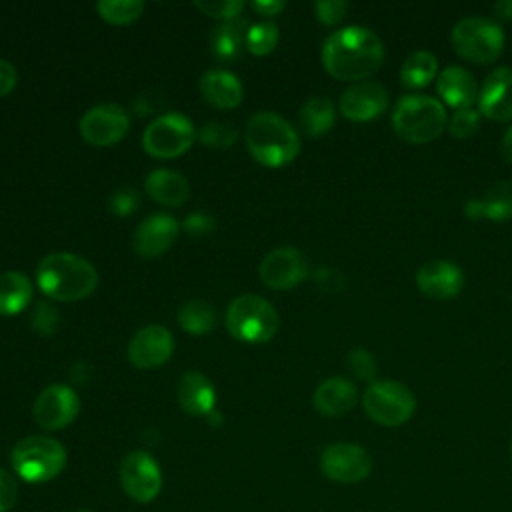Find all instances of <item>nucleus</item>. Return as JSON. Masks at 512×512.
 <instances>
[{
	"instance_id": "1",
	"label": "nucleus",
	"mask_w": 512,
	"mask_h": 512,
	"mask_svg": "<svg viewBox=\"0 0 512 512\" xmlns=\"http://www.w3.org/2000/svg\"><path fill=\"white\" fill-rule=\"evenodd\" d=\"M384 60V44L364 26H344L332 32L322 46V64L336 80H364Z\"/></svg>"
},
{
	"instance_id": "2",
	"label": "nucleus",
	"mask_w": 512,
	"mask_h": 512,
	"mask_svg": "<svg viewBox=\"0 0 512 512\" xmlns=\"http://www.w3.org/2000/svg\"><path fill=\"white\" fill-rule=\"evenodd\" d=\"M40 290L58 302H76L90 296L98 284L96 268L78 254L52 252L36 268Z\"/></svg>"
},
{
	"instance_id": "3",
	"label": "nucleus",
	"mask_w": 512,
	"mask_h": 512,
	"mask_svg": "<svg viewBox=\"0 0 512 512\" xmlns=\"http://www.w3.org/2000/svg\"><path fill=\"white\" fill-rule=\"evenodd\" d=\"M246 148L260 164L280 168L296 158L300 138L288 120L264 110L256 112L246 124Z\"/></svg>"
},
{
	"instance_id": "4",
	"label": "nucleus",
	"mask_w": 512,
	"mask_h": 512,
	"mask_svg": "<svg viewBox=\"0 0 512 512\" xmlns=\"http://www.w3.org/2000/svg\"><path fill=\"white\" fill-rule=\"evenodd\" d=\"M392 128L402 140L424 144L438 138L446 128V110L432 96L406 94L394 106Z\"/></svg>"
},
{
	"instance_id": "5",
	"label": "nucleus",
	"mask_w": 512,
	"mask_h": 512,
	"mask_svg": "<svg viewBox=\"0 0 512 512\" xmlns=\"http://www.w3.org/2000/svg\"><path fill=\"white\" fill-rule=\"evenodd\" d=\"M66 466V448L50 436L34 434L16 442L12 448L14 472L32 484L56 478Z\"/></svg>"
},
{
	"instance_id": "6",
	"label": "nucleus",
	"mask_w": 512,
	"mask_h": 512,
	"mask_svg": "<svg viewBox=\"0 0 512 512\" xmlns=\"http://www.w3.org/2000/svg\"><path fill=\"white\" fill-rule=\"evenodd\" d=\"M280 326L276 308L262 296L242 294L234 298L226 310L228 332L242 342H268Z\"/></svg>"
},
{
	"instance_id": "7",
	"label": "nucleus",
	"mask_w": 512,
	"mask_h": 512,
	"mask_svg": "<svg viewBox=\"0 0 512 512\" xmlns=\"http://www.w3.org/2000/svg\"><path fill=\"white\" fill-rule=\"evenodd\" d=\"M450 42L464 60L488 64L494 62L504 48V30L496 20L466 16L454 24Z\"/></svg>"
},
{
	"instance_id": "8",
	"label": "nucleus",
	"mask_w": 512,
	"mask_h": 512,
	"mask_svg": "<svg viewBox=\"0 0 512 512\" xmlns=\"http://www.w3.org/2000/svg\"><path fill=\"white\" fill-rule=\"evenodd\" d=\"M364 412L382 426H400L408 422L416 410L412 390L396 380H374L362 396Z\"/></svg>"
},
{
	"instance_id": "9",
	"label": "nucleus",
	"mask_w": 512,
	"mask_h": 512,
	"mask_svg": "<svg viewBox=\"0 0 512 512\" xmlns=\"http://www.w3.org/2000/svg\"><path fill=\"white\" fill-rule=\"evenodd\" d=\"M194 138L196 130L190 118L178 112H166L146 126L142 146L154 158H176L192 146Z\"/></svg>"
},
{
	"instance_id": "10",
	"label": "nucleus",
	"mask_w": 512,
	"mask_h": 512,
	"mask_svg": "<svg viewBox=\"0 0 512 512\" xmlns=\"http://www.w3.org/2000/svg\"><path fill=\"white\" fill-rule=\"evenodd\" d=\"M120 484L124 492L140 502H152L162 488V472L158 462L144 450H132L128 452L118 468Z\"/></svg>"
},
{
	"instance_id": "11",
	"label": "nucleus",
	"mask_w": 512,
	"mask_h": 512,
	"mask_svg": "<svg viewBox=\"0 0 512 512\" xmlns=\"http://www.w3.org/2000/svg\"><path fill=\"white\" fill-rule=\"evenodd\" d=\"M320 470L332 482L354 484L372 472V458L360 444L334 442L322 450Z\"/></svg>"
},
{
	"instance_id": "12",
	"label": "nucleus",
	"mask_w": 512,
	"mask_h": 512,
	"mask_svg": "<svg viewBox=\"0 0 512 512\" xmlns=\"http://www.w3.org/2000/svg\"><path fill=\"white\" fill-rule=\"evenodd\" d=\"M130 128L128 112L118 104H98L80 118V136L92 146H112L120 142Z\"/></svg>"
},
{
	"instance_id": "13",
	"label": "nucleus",
	"mask_w": 512,
	"mask_h": 512,
	"mask_svg": "<svg viewBox=\"0 0 512 512\" xmlns=\"http://www.w3.org/2000/svg\"><path fill=\"white\" fill-rule=\"evenodd\" d=\"M80 412L78 394L64 384L46 386L34 400V422L44 430H60L74 422Z\"/></svg>"
},
{
	"instance_id": "14",
	"label": "nucleus",
	"mask_w": 512,
	"mask_h": 512,
	"mask_svg": "<svg viewBox=\"0 0 512 512\" xmlns=\"http://www.w3.org/2000/svg\"><path fill=\"white\" fill-rule=\"evenodd\" d=\"M258 274L268 288L290 290L306 278L308 260L298 248L282 246L264 256Z\"/></svg>"
},
{
	"instance_id": "15",
	"label": "nucleus",
	"mask_w": 512,
	"mask_h": 512,
	"mask_svg": "<svg viewBox=\"0 0 512 512\" xmlns=\"http://www.w3.org/2000/svg\"><path fill=\"white\" fill-rule=\"evenodd\" d=\"M172 350V334L160 324H148L140 328L128 342V358L136 368L142 370L162 366L172 356Z\"/></svg>"
},
{
	"instance_id": "16",
	"label": "nucleus",
	"mask_w": 512,
	"mask_h": 512,
	"mask_svg": "<svg viewBox=\"0 0 512 512\" xmlns=\"http://www.w3.org/2000/svg\"><path fill=\"white\" fill-rule=\"evenodd\" d=\"M388 104V92L378 82H356L340 96L338 108L348 120L366 122L384 112Z\"/></svg>"
},
{
	"instance_id": "17",
	"label": "nucleus",
	"mask_w": 512,
	"mask_h": 512,
	"mask_svg": "<svg viewBox=\"0 0 512 512\" xmlns=\"http://www.w3.org/2000/svg\"><path fill=\"white\" fill-rule=\"evenodd\" d=\"M416 284L428 298L448 300L462 290L464 274L454 262L428 260L416 270Z\"/></svg>"
},
{
	"instance_id": "18",
	"label": "nucleus",
	"mask_w": 512,
	"mask_h": 512,
	"mask_svg": "<svg viewBox=\"0 0 512 512\" xmlns=\"http://www.w3.org/2000/svg\"><path fill=\"white\" fill-rule=\"evenodd\" d=\"M178 222L168 214H152L136 228L132 246L142 258H156L164 254L178 238Z\"/></svg>"
},
{
	"instance_id": "19",
	"label": "nucleus",
	"mask_w": 512,
	"mask_h": 512,
	"mask_svg": "<svg viewBox=\"0 0 512 512\" xmlns=\"http://www.w3.org/2000/svg\"><path fill=\"white\" fill-rule=\"evenodd\" d=\"M478 112L500 122L512 118V68H496L484 78L478 94Z\"/></svg>"
},
{
	"instance_id": "20",
	"label": "nucleus",
	"mask_w": 512,
	"mask_h": 512,
	"mask_svg": "<svg viewBox=\"0 0 512 512\" xmlns=\"http://www.w3.org/2000/svg\"><path fill=\"white\" fill-rule=\"evenodd\" d=\"M356 400V386L344 376H332L324 380L312 396V404L322 416H342L356 406Z\"/></svg>"
},
{
	"instance_id": "21",
	"label": "nucleus",
	"mask_w": 512,
	"mask_h": 512,
	"mask_svg": "<svg viewBox=\"0 0 512 512\" xmlns=\"http://www.w3.org/2000/svg\"><path fill=\"white\" fill-rule=\"evenodd\" d=\"M436 90L440 98L460 110L470 108L478 100V84L476 78L462 66H448L438 74Z\"/></svg>"
},
{
	"instance_id": "22",
	"label": "nucleus",
	"mask_w": 512,
	"mask_h": 512,
	"mask_svg": "<svg viewBox=\"0 0 512 512\" xmlns=\"http://www.w3.org/2000/svg\"><path fill=\"white\" fill-rule=\"evenodd\" d=\"M216 392L200 372H186L178 384V404L190 416H208L214 410Z\"/></svg>"
},
{
	"instance_id": "23",
	"label": "nucleus",
	"mask_w": 512,
	"mask_h": 512,
	"mask_svg": "<svg viewBox=\"0 0 512 512\" xmlns=\"http://www.w3.org/2000/svg\"><path fill=\"white\" fill-rule=\"evenodd\" d=\"M200 92L204 100L216 108H234L242 100V84L228 70H208L200 76Z\"/></svg>"
},
{
	"instance_id": "24",
	"label": "nucleus",
	"mask_w": 512,
	"mask_h": 512,
	"mask_svg": "<svg viewBox=\"0 0 512 512\" xmlns=\"http://www.w3.org/2000/svg\"><path fill=\"white\" fill-rule=\"evenodd\" d=\"M144 188L150 198L164 206H180L188 200L190 186L186 178L174 170H154L146 176Z\"/></svg>"
},
{
	"instance_id": "25",
	"label": "nucleus",
	"mask_w": 512,
	"mask_h": 512,
	"mask_svg": "<svg viewBox=\"0 0 512 512\" xmlns=\"http://www.w3.org/2000/svg\"><path fill=\"white\" fill-rule=\"evenodd\" d=\"M32 300V282L18 270L0 272V314L12 316L22 312Z\"/></svg>"
},
{
	"instance_id": "26",
	"label": "nucleus",
	"mask_w": 512,
	"mask_h": 512,
	"mask_svg": "<svg viewBox=\"0 0 512 512\" xmlns=\"http://www.w3.org/2000/svg\"><path fill=\"white\" fill-rule=\"evenodd\" d=\"M246 32L248 28L240 18L222 22L212 30V38H210L212 54L222 62L236 60L242 52V46L246 44Z\"/></svg>"
},
{
	"instance_id": "27",
	"label": "nucleus",
	"mask_w": 512,
	"mask_h": 512,
	"mask_svg": "<svg viewBox=\"0 0 512 512\" xmlns=\"http://www.w3.org/2000/svg\"><path fill=\"white\" fill-rule=\"evenodd\" d=\"M336 120V108L326 96H312L300 108V124L308 136L326 134Z\"/></svg>"
},
{
	"instance_id": "28",
	"label": "nucleus",
	"mask_w": 512,
	"mask_h": 512,
	"mask_svg": "<svg viewBox=\"0 0 512 512\" xmlns=\"http://www.w3.org/2000/svg\"><path fill=\"white\" fill-rule=\"evenodd\" d=\"M436 56L428 50H416L406 56L400 68V80L406 88H422L436 76Z\"/></svg>"
},
{
	"instance_id": "29",
	"label": "nucleus",
	"mask_w": 512,
	"mask_h": 512,
	"mask_svg": "<svg viewBox=\"0 0 512 512\" xmlns=\"http://www.w3.org/2000/svg\"><path fill=\"white\" fill-rule=\"evenodd\" d=\"M480 218L504 222L512 218V180L492 184L482 198H478Z\"/></svg>"
},
{
	"instance_id": "30",
	"label": "nucleus",
	"mask_w": 512,
	"mask_h": 512,
	"mask_svg": "<svg viewBox=\"0 0 512 512\" xmlns=\"http://www.w3.org/2000/svg\"><path fill=\"white\" fill-rule=\"evenodd\" d=\"M178 322L190 334H206L216 326V310L206 300H188L178 310Z\"/></svg>"
},
{
	"instance_id": "31",
	"label": "nucleus",
	"mask_w": 512,
	"mask_h": 512,
	"mask_svg": "<svg viewBox=\"0 0 512 512\" xmlns=\"http://www.w3.org/2000/svg\"><path fill=\"white\" fill-rule=\"evenodd\" d=\"M96 10L102 20L110 24H130L140 18L144 2L140 0H100Z\"/></svg>"
},
{
	"instance_id": "32",
	"label": "nucleus",
	"mask_w": 512,
	"mask_h": 512,
	"mask_svg": "<svg viewBox=\"0 0 512 512\" xmlns=\"http://www.w3.org/2000/svg\"><path fill=\"white\" fill-rule=\"evenodd\" d=\"M278 42V28L272 22L252 24L246 32V48L256 56L270 54Z\"/></svg>"
},
{
	"instance_id": "33",
	"label": "nucleus",
	"mask_w": 512,
	"mask_h": 512,
	"mask_svg": "<svg viewBox=\"0 0 512 512\" xmlns=\"http://www.w3.org/2000/svg\"><path fill=\"white\" fill-rule=\"evenodd\" d=\"M236 128L228 122H208L200 128L198 138L202 144L210 148H228L230 144L236 142Z\"/></svg>"
},
{
	"instance_id": "34",
	"label": "nucleus",
	"mask_w": 512,
	"mask_h": 512,
	"mask_svg": "<svg viewBox=\"0 0 512 512\" xmlns=\"http://www.w3.org/2000/svg\"><path fill=\"white\" fill-rule=\"evenodd\" d=\"M346 366L348 370L360 378V380H368L370 384L374 382L376 376V360L370 354V350L366 348H354L346 354Z\"/></svg>"
},
{
	"instance_id": "35",
	"label": "nucleus",
	"mask_w": 512,
	"mask_h": 512,
	"mask_svg": "<svg viewBox=\"0 0 512 512\" xmlns=\"http://www.w3.org/2000/svg\"><path fill=\"white\" fill-rule=\"evenodd\" d=\"M478 122H480V112L470 108H460L454 110V114L450 116L448 122V130L454 138H468L478 130Z\"/></svg>"
},
{
	"instance_id": "36",
	"label": "nucleus",
	"mask_w": 512,
	"mask_h": 512,
	"mask_svg": "<svg viewBox=\"0 0 512 512\" xmlns=\"http://www.w3.org/2000/svg\"><path fill=\"white\" fill-rule=\"evenodd\" d=\"M194 6L212 18H222V20H234L240 16L244 2L240 0H198Z\"/></svg>"
},
{
	"instance_id": "37",
	"label": "nucleus",
	"mask_w": 512,
	"mask_h": 512,
	"mask_svg": "<svg viewBox=\"0 0 512 512\" xmlns=\"http://www.w3.org/2000/svg\"><path fill=\"white\" fill-rule=\"evenodd\" d=\"M314 12L322 24L332 26V24H338L346 16L348 4L344 0H318L314 4Z\"/></svg>"
},
{
	"instance_id": "38",
	"label": "nucleus",
	"mask_w": 512,
	"mask_h": 512,
	"mask_svg": "<svg viewBox=\"0 0 512 512\" xmlns=\"http://www.w3.org/2000/svg\"><path fill=\"white\" fill-rule=\"evenodd\" d=\"M16 500H18V482L10 472L0 468V512L12 510Z\"/></svg>"
},
{
	"instance_id": "39",
	"label": "nucleus",
	"mask_w": 512,
	"mask_h": 512,
	"mask_svg": "<svg viewBox=\"0 0 512 512\" xmlns=\"http://www.w3.org/2000/svg\"><path fill=\"white\" fill-rule=\"evenodd\" d=\"M138 204V196L132 190H118L110 198V208L116 214H128Z\"/></svg>"
},
{
	"instance_id": "40",
	"label": "nucleus",
	"mask_w": 512,
	"mask_h": 512,
	"mask_svg": "<svg viewBox=\"0 0 512 512\" xmlns=\"http://www.w3.org/2000/svg\"><path fill=\"white\" fill-rule=\"evenodd\" d=\"M16 82H18L16 68L8 60L0 58V96L10 94L16 86Z\"/></svg>"
},
{
	"instance_id": "41",
	"label": "nucleus",
	"mask_w": 512,
	"mask_h": 512,
	"mask_svg": "<svg viewBox=\"0 0 512 512\" xmlns=\"http://www.w3.org/2000/svg\"><path fill=\"white\" fill-rule=\"evenodd\" d=\"M284 2L280 0H264V2H250V8L262 16H276L284 10Z\"/></svg>"
},
{
	"instance_id": "42",
	"label": "nucleus",
	"mask_w": 512,
	"mask_h": 512,
	"mask_svg": "<svg viewBox=\"0 0 512 512\" xmlns=\"http://www.w3.org/2000/svg\"><path fill=\"white\" fill-rule=\"evenodd\" d=\"M494 14L502 20H508L512 18V0H498L494 4Z\"/></svg>"
},
{
	"instance_id": "43",
	"label": "nucleus",
	"mask_w": 512,
	"mask_h": 512,
	"mask_svg": "<svg viewBox=\"0 0 512 512\" xmlns=\"http://www.w3.org/2000/svg\"><path fill=\"white\" fill-rule=\"evenodd\" d=\"M500 152H502V156H504L508 162H512V126H510V128L504 132V136H502Z\"/></svg>"
},
{
	"instance_id": "44",
	"label": "nucleus",
	"mask_w": 512,
	"mask_h": 512,
	"mask_svg": "<svg viewBox=\"0 0 512 512\" xmlns=\"http://www.w3.org/2000/svg\"><path fill=\"white\" fill-rule=\"evenodd\" d=\"M76 512H92V510H76Z\"/></svg>"
},
{
	"instance_id": "45",
	"label": "nucleus",
	"mask_w": 512,
	"mask_h": 512,
	"mask_svg": "<svg viewBox=\"0 0 512 512\" xmlns=\"http://www.w3.org/2000/svg\"><path fill=\"white\" fill-rule=\"evenodd\" d=\"M510 458H512V442H510Z\"/></svg>"
}]
</instances>
